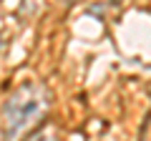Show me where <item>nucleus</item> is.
I'll use <instances>...</instances> for the list:
<instances>
[{
  "label": "nucleus",
  "mask_w": 151,
  "mask_h": 141,
  "mask_svg": "<svg viewBox=\"0 0 151 141\" xmlns=\"http://www.w3.org/2000/svg\"><path fill=\"white\" fill-rule=\"evenodd\" d=\"M48 106H50V96L43 83H38V81L20 83L8 96V101L3 103V111H0L3 131H5L8 141H15L30 126H35L48 114Z\"/></svg>",
  "instance_id": "f257e3e1"
},
{
  "label": "nucleus",
  "mask_w": 151,
  "mask_h": 141,
  "mask_svg": "<svg viewBox=\"0 0 151 141\" xmlns=\"http://www.w3.org/2000/svg\"><path fill=\"white\" fill-rule=\"evenodd\" d=\"M63 3H68V5H70V3H76V0H63Z\"/></svg>",
  "instance_id": "7ed1b4c3"
},
{
  "label": "nucleus",
  "mask_w": 151,
  "mask_h": 141,
  "mask_svg": "<svg viewBox=\"0 0 151 141\" xmlns=\"http://www.w3.org/2000/svg\"><path fill=\"white\" fill-rule=\"evenodd\" d=\"M28 141H55V136H53V131H50V129H43V131H35Z\"/></svg>",
  "instance_id": "f03ea898"
}]
</instances>
